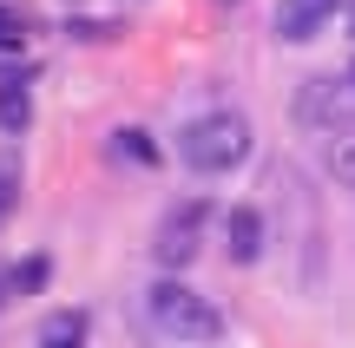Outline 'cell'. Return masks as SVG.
<instances>
[{
  "mask_svg": "<svg viewBox=\"0 0 355 348\" xmlns=\"http://www.w3.org/2000/svg\"><path fill=\"white\" fill-rule=\"evenodd\" d=\"M152 322L165 329V336L178 342H217L224 336V315H217V302L211 296H198L191 283H178V276H165V283H152Z\"/></svg>",
  "mask_w": 355,
  "mask_h": 348,
  "instance_id": "2",
  "label": "cell"
},
{
  "mask_svg": "<svg viewBox=\"0 0 355 348\" xmlns=\"http://www.w3.org/2000/svg\"><path fill=\"white\" fill-rule=\"evenodd\" d=\"M329 171L355 191V138H336V145H329Z\"/></svg>",
  "mask_w": 355,
  "mask_h": 348,
  "instance_id": "12",
  "label": "cell"
},
{
  "mask_svg": "<svg viewBox=\"0 0 355 348\" xmlns=\"http://www.w3.org/2000/svg\"><path fill=\"white\" fill-rule=\"evenodd\" d=\"M178 158H184L198 178H224L250 158V118L243 112H204L178 131Z\"/></svg>",
  "mask_w": 355,
  "mask_h": 348,
  "instance_id": "1",
  "label": "cell"
},
{
  "mask_svg": "<svg viewBox=\"0 0 355 348\" xmlns=\"http://www.w3.org/2000/svg\"><path fill=\"white\" fill-rule=\"evenodd\" d=\"M33 125V92H26V73H0V131H26Z\"/></svg>",
  "mask_w": 355,
  "mask_h": 348,
  "instance_id": "6",
  "label": "cell"
},
{
  "mask_svg": "<svg viewBox=\"0 0 355 348\" xmlns=\"http://www.w3.org/2000/svg\"><path fill=\"white\" fill-rule=\"evenodd\" d=\"M329 13H343V0H283L277 7V39L303 46V39H316V26L329 20Z\"/></svg>",
  "mask_w": 355,
  "mask_h": 348,
  "instance_id": "5",
  "label": "cell"
},
{
  "mask_svg": "<svg viewBox=\"0 0 355 348\" xmlns=\"http://www.w3.org/2000/svg\"><path fill=\"white\" fill-rule=\"evenodd\" d=\"M349 79H355V66H349Z\"/></svg>",
  "mask_w": 355,
  "mask_h": 348,
  "instance_id": "17",
  "label": "cell"
},
{
  "mask_svg": "<svg viewBox=\"0 0 355 348\" xmlns=\"http://www.w3.org/2000/svg\"><path fill=\"white\" fill-rule=\"evenodd\" d=\"M46 276H53V270H46V257H26L20 270H13V296H33V289L46 283Z\"/></svg>",
  "mask_w": 355,
  "mask_h": 348,
  "instance_id": "11",
  "label": "cell"
},
{
  "mask_svg": "<svg viewBox=\"0 0 355 348\" xmlns=\"http://www.w3.org/2000/svg\"><path fill=\"white\" fill-rule=\"evenodd\" d=\"M204 217H211V204H204V197H191V204H178L171 217L158 223V263H165V270H184V263L198 257Z\"/></svg>",
  "mask_w": 355,
  "mask_h": 348,
  "instance_id": "4",
  "label": "cell"
},
{
  "mask_svg": "<svg viewBox=\"0 0 355 348\" xmlns=\"http://www.w3.org/2000/svg\"><path fill=\"white\" fill-rule=\"evenodd\" d=\"M20 46H26V13L0 0V53H20Z\"/></svg>",
  "mask_w": 355,
  "mask_h": 348,
  "instance_id": "10",
  "label": "cell"
},
{
  "mask_svg": "<svg viewBox=\"0 0 355 348\" xmlns=\"http://www.w3.org/2000/svg\"><path fill=\"white\" fill-rule=\"evenodd\" d=\"M343 20H349V33H355V0H343Z\"/></svg>",
  "mask_w": 355,
  "mask_h": 348,
  "instance_id": "15",
  "label": "cell"
},
{
  "mask_svg": "<svg viewBox=\"0 0 355 348\" xmlns=\"http://www.w3.org/2000/svg\"><path fill=\"white\" fill-rule=\"evenodd\" d=\"M290 118L316 131H355V79H303L290 99Z\"/></svg>",
  "mask_w": 355,
  "mask_h": 348,
  "instance_id": "3",
  "label": "cell"
},
{
  "mask_svg": "<svg viewBox=\"0 0 355 348\" xmlns=\"http://www.w3.org/2000/svg\"><path fill=\"white\" fill-rule=\"evenodd\" d=\"M13 197H20V184H13V171H0V223L13 217Z\"/></svg>",
  "mask_w": 355,
  "mask_h": 348,
  "instance_id": "13",
  "label": "cell"
},
{
  "mask_svg": "<svg viewBox=\"0 0 355 348\" xmlns=\"http://www.w3.org/2000/svg\"><path fill=\"white\" fill-rule=\"evenodd\" d=\"M112 152H119V158H132V165H158V145L145 138L139 125H125V131H119V138H112Z\"/></svg>",
  "mask_w": 355,
  "mask_h": 348,
  "instance_id": "9",
  "label": "cell"
},
{
  "mask_svg": "<svg viewBox=\"0 0 355 348\" xmlns=\"http://www.w3.org/2000/svg\"><path fill=\"white\" fill-rule=\"evenodd\" d=\"M13 296V270H0V302H7Z\"/></svg>",
  "mask_w": 355,
  "mask_h": 348,
  "instance_id": "14",
  "label": "cell"
},
{
  "mask_svg": "<svg viewBox=\"0 0 355 348\" xmlns=\"http://www.w3.org/2000/svg\"><path fill=\"white\" fill-rule=\"evenodd\" d=\"M230 257H237V263H257V257H263V210H257V204H237V210H230Z\"/></svg>",
  "mask_w": 355,
  "mask_h": 348,
  "instance_id": "7",
  "label": "cell"
},
{
  "mask_svg": "<svg viewBox=\"0 0 355 348\" xmlns=\"http://www.w3.org/2000/svg\"><path fill=\"white\" fill-rule=\"evenodd\" d=\"M224 7H237V0H224Z\"/></svg>",
  "mask_w": 355,
  "mask_h": 348,
  "instance_id": "16",
  "label": "cell"
},
{
  "mask_svg": "<svg viewBox=\"0 0 355 348\" xmlns=\"http://www.w3.org/2000/svg\"><path fill=\"white\" fill-rule=\"evenodd\" d=\"M40 348H86V309H53L40 322Z\"/></svg>",
  "mask_w": 355,
  "mask_h": 348,
  "instance_id": "8",
  "label": "cell"
}]
</instances>
